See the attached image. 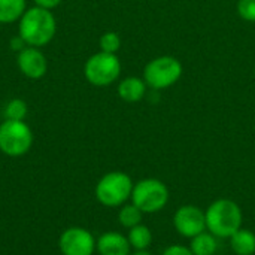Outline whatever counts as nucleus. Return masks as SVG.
<instances>
[{"instance_id":"6e6552de","label":"nucleus","mask_w":255,"mask_h":255,"mask_svg":"<svg viewBox=\"0 0 255 255\" xmlns=\"http://www.w3.org/2000/svg\"><path fill=\"white\" fill-rule=\"evenodd\" d=\"M97 241L82 227H70L64 230L58 239V247L63 255H93Z\"/></svg>"},{"instance_id":"0eeeda50","label":"nucleus","mask_w":255,"mask_h":255,"mask_svg":"<svg viewBox=\"0 0 255 255\" xmlns=\"http://www.w3.org/2000/svg\"><path fill=\"white\" fill-rule=\"evenodd\" d=\"M181 75H182V64L175 57H169V55L154 58L146 64L143 70L145 82L155 90L169 88L170 85L179 81Z\"/></svg>"},{"instance_id":"7ed1b4c3","label":"nucleus","mask_w":255,"mask_h":255,"mask_svg":"<svg viewBox=\"0 0 255 255\" xmlns=\"http://www.w3.org/2000/svg\"><path fill=\"white\" fill-rule=\"evenodd\" d=\"M133 187L134 184L127 173L109 172L97 182L96 197L103 206L118 208L123 206L131 197Z\"/></svg>"},{"instance_id":"39448f33","label":"nucleus","mask_w":255,"mask_h":255,"mask_svg":"<svg viewBox=\"0 0 255 255\" xmlns=\"http://www.w3.org/2000/svg\"><path fill=\"white\" fill-rule=\"evenodd\" d=\"M131 203L143 214L160 212L169 202V190L164 182L155 178L139 181L131 191Z\"/></svg>"},{"instance_id":"6ab92c4d","label":"nucleus","mask_w":255,"mask_h":255,"mask_svg":"<svg viewBox=\"0 0 255 255\" xmlns=\"http://www.w3.org/2000/svg\"><path fill=\"white\" fill-rule=\"evenodd\" d=\"M100 49L103 52H109V54H117V51L121 46V39L118 36V33L115 31H106L100 36Z\"/></svg>"},{"instance_id":"20e7f679","label":"nucleus","mask_w":255,"mask_h":255,"mask_svg":"<svg viewBox=\"0 0 255 255\" xmlns=\"http://www.w3.org/2000/svg\"><path fill=\"white\" fill-rule=\"evenodd\" d=\"M33 131L25 121L4 120L0 124V151L9 157L27 154L33 145Z\"/></svg>"},{"instance_id":"f03ea898","label":"nucleus","mask_w":255,"mask_h":255,"mask_svg":"<svg viewBox=\"0 0 255 255\" xmlns=\"http://www.w3.org/2000/svg\"><path fill=\"white\" fill-rule=\"evenodd\" d=\"M206 217V230L217 238H232L242 227V209L239 205L230 199L215 200L208 211Z\"/></svg>"},{"instance_id":"aec40b11","label":"nucleus","mask_w":255,"mask_h":255,"mask_svg":"<svg viewBox=\"0 0 255 255\" xmlns=\"http://www.w3.org/2000/svg\"><path fill=\"white\" fill-rule=\"evenodd\" d=\"M238 12L244 19L255 22V0H239Z\"/></svg>"},{"instance_id":"f8f14e48","label":"nucleus","mask_w":255,"mask_h":255,"mask_svg":"<svg viewBox=\"0 0 255 255\" xmlns=\"http://www.w3.org/2000/svg\"><path fill=\"white\" fill-rule=\"evenodd\" d=\"M145 93H146V82H145V79H139L136 76L126 78L118 85V96L123 100L130 102V103L142 100Z\"/></svg>"},{"instance_id":"ddd939ff","label":"nucleus","mask_w":255,"mask_h":255,"mask_svg":"<svg viewBox=\"0 0 255 255\" xmlns=\"http://www.w3.org/2000/svg\"><path fill=\"white\" fill-rule=\"evenodd\" d=\"M232 250L236 255H254L255 254V233L248 229L241 227L230 238Z\"/></svg>"},{"instance_id":"a211bd4d","label":"nucleus","mask_w":255,"mask_h":255,"mask_svg":"<svg viewBox=\"0 0 255 255\" xmlns=\"http://www.w3.org/2000/svg\"><path fill=\"white\" fill-rule=\"evenodd\" d=\"M27 114H28V106H27L25 100H22L19 97L10 99L6 103L4 111H3L4 120H15V121H24Z\"/></svg>"},{"instance_id":"f3484780","label":"nucleus","mask_w":255,"mask_h":255,"mask_svg":"<svg viewBox=\"0 0 255 255\" xmlns=\"http://www.w3.org/2000/svg\"><path fill=\"white\" fill-rule=\"evenodd\" d=\"M142 215H143V212L136 205H133V203L123 205L118 212V221L123 227L131 229V227L142 224Z\"/></svg>"},{"instance_id":"412c9836","label":"nucleus","mask_w":255,"mask_h":255,"mask_svg":"<svg viewBox=\"0 0 255 255\" xmlns=\"http://www.w3.org/2000/svg\"><path fill=\"white\" fill-rule=\"evenodd\" d=\"M163 255H193V253L184 245H170L164 250Z\"/></svg>"},{"instance_id":"b1692460","label":"nucleus","mask_w":255,"mask_h":255,"mask_svg":"<svg viewBox=\"0 0 255 255\" xmlns=\"http://www.w3.org/2000/svg\"><path fill=\"white\" fill-rule=\"evenodd\" d=\"M130 255H152L148 250H143V251H134L133 254H130Z\"/></svg>"},{"instance_id":"dca6fc26","label":"nucleus","mask_w":255,"mask_h":255,"mask_svg":"<svg viewBox=\"0 0 255 255\" xmlns=\"http://www.w3.org/2000/svg\"><path fill=\"white\" fill-rule=\"evenodd\" d=\"M127 239H128L131 248H134L136 251H143V250L149 248V245L152 242V233L146 226L139 224L136 227L128 229Z\"/></svg>"},{"instance_id":"2eb2a0df","label":"nucleus","mask_w":255,"mask_h":255,"mask_svg":"<svg viewBox=\"0 0 255 255\" xmlns=\"http://www.w3.org/2000/svg\"><path fill=\"white\" fill-rule=\"evenodd\" d=\"M190 250L193 255H215L218 250L217 236H214L211 232H203L191 239Z\"/></svg>"},{"instance_id":"9d476101","label":"nucleus","mask_w":255,"mask_h":255,"mask_svg":"<svg viewBox=\"0 0 255 255\" xmlns=\"http://www.w3.org/2000/svg\"><path fill=\"white\" fill-rule=\"evenodd\" d=\"M16 66L25 78L34 81L43 78L48 72L46 55L40 51V48L34 46H25L16 52Z\"/></svg>"},{"instance_id":"9b49d317","label":"nucleus","mask_w":255,"mask_h":255,"mask_svg":"<svg viewBox=\"0 0 255 255\" xmlns=\"http://www.w3.org/2000/svg\"><path fill=\"white\" fill-rule=\"evenodd\" d=\"M128 239L118 232H106L97 239L96 251L100 255H130Z\"/></svg>"},{"instance_id":"1a4fd4ad","label":"nucleus","mask_w":255,"mask_h":255,"mask_svg":"<svg viewBox=\"0 0 255 255\" xmlns=\"http://www.w3.org/2000/svg\"><path fill=\"white\" fill-rule=\"evenodd\" d=\"M173 226L182 238L193 239L206 230L205 212L194 205H184L175 212Z\"/></svg>"},{"instance_id":"4be33fe9","label":"nucleus","mask_w":255,"mask_h":255,"mask_svg":"<svg viewBox=\"0 0 255 255\" xmlns=\"http://www.w3.org/2000/svg\"><path fill=\"white\" fill-rule=\"evenodd\" d=\"M63 0H34V6H40V7H45V9H49L52 10L54 7H57Z\"/></svg>"},{"instance_id":"f257e3e1","label":"nucleus","mask_w":255,"mask_h":255,"mask_svg":"<svg viewBox=\"0 0 255 255\" xmlns=\"http://www.w3.org/2000/svg\"><path fill=\"white\" fill-rule=\"evenodd\" d=\"M57 33V19L49 9L28 7L18 21V36L27 46L42 48L48 45Z\"/></svg>"},{"instance_id":"4468645a","label":"nucleus","mask_w":255,"mask_h":255,"mask_svg":"<svg viewBox=\"0 0 255 255\" xmlns=\"http://www.w3.org/2000/svg\"><path fill=\"white\" fill-rule=\"evenodd\" d=\"M25 10V0H0V24H10L19 21Z\"/></svg>"},{"instance_id":"423d86ee","label":"nucleus","mask_w":255,"mask_h":255,"mask_svg":"<svg viewBox=\"0 0 255 255\" xmlns=\"http://www.w3.org/2000/svg\"><path fill=\"white\" fill-rule=\"evenodd\" d=\"M121 73V63L117 54L96 52L93 54L84 66L85 79L94 87H108L118 79Z\"/></svg>"},{"instance_id":"5701e85b","label":"nucleus","mask_w":255,"mask_h":255,"mask_svg":"<svg viewBox=\"0 0 255 255\" xmlns=\"http://www.w3.org/2000/svg\"><path fill=\"white\" fill-rule=\"evenodd\" d=\"M9 46H10V48H12L13 51L19 52V51H21V49H24V48H25L27 45H25V42H24V40H22V39H21V37H19V36L16 34V36H15L13 39H10V42H9Z\"/></svg>"}]
</instances>
